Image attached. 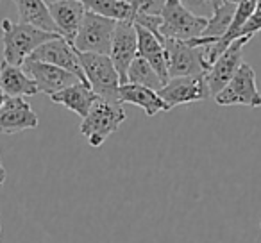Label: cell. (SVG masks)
Returning a JSON list of instances; mask_svg holds the SVG:
<instances>
[{
	"label": "cell",
	"instance_id": "obj_1",
	"mask_svg": "<svg viewBox=\"0 0 261 243\" xmlns=\"http://www.w3.org/2000/svg\"><path fill=\"white\" fill-rule=\"evenodd\" d=\"M0 31H2V45H4V61L9 65L22 66L23 61L40 47L41 43L54 38L61 36L59 33H48V31L38 29L29 23H15L9 18H4L0 22Z\"/></svg>",
	"mask_w": 261,
	"mask_h": 243
},
{
	"label": "cell",
	"instance_id": "obj_2",
	"mask_svg": "<svg viewBox=\"0 0 261 243\" xmlns=\"http://www.w3.org/2000/svg\"><path fill=\"white\" fill-rule=\"evenodd\" d=\"M81 68L86 77V83L100 98L113 104H118V88L120 77L108 54H97V52H79L75 50ZM122 104V102H120Z\"/></svg>",
	"mask_w": 261,
	"mask_h": 243
},
{
	"label": "cell",
	"instance_id": "obj_3",
	"mask_svg": "<svg viewBox=\"0 0 261 243\" xmlns=\"http://www.w3.org/2000/svg\"><path fill=\"white\" fill-rule=\"evenodd\" d=\"M127 115L122 104H113L104 98H98L91 105L90 113L83 118L81 124V134L88 140V145L97 149L100 147L113 132L118 131L120 125L125 122Z\"/></svg>",
	"mask_w": 261,
	"mask_h": 243
},
{
	"label": "cell",
	"instance_id": "obj_4",
	"mask_svg": "<svg viewBox=\"0 0 261 243\" xmlns=\"http://www.w3.org/2000/svg\"><path fill=\"white\" fill-rule=\"evenodd\" d=\"M165 54H167V68L170 77L181 75H206L210 65L204 59L202 47H197L190 40H174L165 38Z\"/></svg>",
	"mask_w": 261,
	"mask_h": 243
},
{
	"label": "cell",
	"instance_id": "obj_5",
	"mask_svg": "<svg viewBox=\"0 0 261 243\" xmlns=\"http://www.w3.org/2000/svg\"><path fill=\"white\" fill-rule=\"evenodd\" d=\"M160 16V34L163 38L193 40V38H199L204 27L207 25V18L193 15L179 0H167Z\"/></svg>",
	"mask_w": 261,
	"mask_h": 243
},
{
	"label": "cell",
	"instance_id": "obj_6",
	"mask_svg": "<svg viewBox=\"0 0 261 243\" xmlns=\"http://www.w3.org/2000/svg\"><path fill=\"white\" fill-rule=\"evenodd\" d=\"M115 27L116 20L86 11L75 40L72 41V47L79 52H97V54L109 56Z\"/></svg>",
	"mask_w": 261,
	"mask_h": 243
},
{
	"label": "cell",
	"instance_id": "obj_7",
	"mask_svg": "<svg viewBox=\"0 0 261 243\" xmlns=\"http://www.w3.org/2000/svg\"><path fill=\"white\" fill-rule=\"evenodd\" d=\"M218 105H247L261 107V93L257 90L256 72L249 63H242L232 79L215 95Z\"/></svg>",
	"mask_w": 261,
	"mask_h": 243
},
{
	"label": "cell",
	"instance_id": "obj_8",
	"mask_svg": "<svg viewBox=\"0 0 261 243\" xmlns=\"http://www.w3.org/2000/svg\"><path fill=\"white\" fill-rule=\"evenodd\" d=\"M160 97L168 104V107L175 105L193 104V102L206 100L211 97L210 86L206 83V77L202 75H181V77H170L165 83L161 90H158Z\"/></svg>",
	"mask_w": 261,
	"mask_h": 243
},
{
	"label": "cell",
	"instance_id": "obj_9",
	"mask_svg": "<svg viewBox=\"0 0 261 243\" xmlns=\"http://www.w3.org/2000/svg\"><path fill=\"white\" fill-rule=\"evenodd\" d=\"M136 54H138V34H136L135 22L120 20L116 22L111 40V50H109V58L118 72L120 84L127 83V70H129L133 59L136 58Z\"/></svg>",
	"mask_w": 261,
	"mask_h": 243
},
{
	"label": "cell",
	"instance_id": "obj_10",
	"mask_svg": "<svg viewBox=\"0 0 261 243\" xmlns=\"http://www.w3.org/2000/svg\"><path fill=\"white\" fill-rule=\"evenodd\" d=\"M250 41V38H238L234 40L220 56L217 58V61L211 65V68L206 72V83L210 86L211 97L218 93L229 80L232 79L238 68L243 63V47Z\"/></svg>",
	"mask_w": 261,
	"mask_h": 243
},
{
	"label": "cell",
	"instance_id": "obj_11",
	"mask_svg": "<svg viewBox=\"0 0 261 243\" xmlns=\"http://www.w3.org/2000/svg\"><path fill=\"white\" fill-rule=\"evenodd\" d=\"M22 68L36 80L40 93H45V95H48V97H50L52 93H56V91L70 86V84L83 83L75 73L68 72V70L61 68V66L50 65V63L36 61V59L27 58L25 61H23Z\"/></svg>",
	"mask_w": 261,
	"mask_h": 243
},
{
	"label": "cell",
	"instance_id": "obj_12",
	"mask_svg": "<svg viewBox=\"0 0 261 243\" xmlns=\"http://www.w3.org/2000/svg\"><path fill=\"white\" fill-rule=\"evenodd\" d=\"M29 59H36V61H43V63H50V65H56V66H61V68L75 73L83 83H86V77H84L81 63H79V59H77L75 48H73L72 43L66 41L63 36H58V38H54V40H48V41H45V43H41L40 47L29 56Z\"/></svg>",
	"mask_w": 261,
	"mask_h": 243
},
{
	"label": "cell",
	"instance_id": "obj_13",
	"mask_svg": "<svg viewBox=\"0 0 261 243\" xmlns=\"http://www.w3.org/2000/svg\"><path fill=\"white\" fill-rule=\"evenodd\" d=\"M40 120L33 111L25 97H8L0 107V132L2 134H16V132L36 129Z\"/></svg>",
	"mask_w": 261,
	"mask_h": 243
},
{
	"label": "cell",
	"instance_id": "obj_14",
	"mask_svg": "<svg viewBox=\"0 0 261 243\" xmlns=\"http://www.w3.org/2000/svg\"><path fill=\"white\" fill-rule=\"evenodd\" d=\"M48 11L58 27V33L72 43L77 36L81 22L86 15L84 4L81 0H56L48 4Z\"/></svg>",
	"mask_w": 261,
	"mask_h": 243
},
{
	"label": "cell",
	"instance_id": "obj_15",
	"mask_svg": "<svg viewBox=\"0 0 261 243\" xmlns=\"http://www.w3.org/2000/svg\"><path fill=\"white\" fill-rule=\"evenodd\" d=\"M118 98L120 102H127L136 107L143 109L147 116H156L158 113L170 111L168 104L160 97L156 90L147 86H140V84L125 83L120 84L118 88Z\"/></svg>",
	"mask_w": 261,
	"mask_h": 243
},
{
	"label": "cell",
	"instance_id": "obj_16",
	"mask_svg": "<svg viewBox=\"0 0 261 243\" xmlns=\"http://www.w3.org/2000/svg\"><path fill=\"white\" fill-rule=\"evenodd\" d=\"M98 98L100 97H98L90 88V84H86V83L70 84V86L63 88V90L50 95V100L54 102V104L65 105L66 109H70V111H73L75 115H79L81 118H84V116L90 113L91 105H93Z\"/></svg>",
	"mask_w": 261,
	"mask_h": 243
},
{
	"label": "cell",
	"instance_id": "obj_17",
	"mask_svg": "<svg viewBox=\"0 0 261 243\" xmlns=\"http://www.w3.org/2000/svg\"><path fill=\"white\" fill-rule=\"evenodd\" d=\"M136 34H138V56H142L143 59L150 63L154 66L158 73L161 75V79L167 83L170 79L167 68V54H165V38H158L154 33H150L149 29L142 27L140 23H135Z\"/></svg>",
	"mask_w": 261,
	"mask_h": 243
},
{
	"label": "cell",
	"instance_id": "obj_18",
	"mask_svg": "<svg viewBox=\"0 0 261 243\" xmlns=\"http://www.w3.org/2000/svg\"><path fill=\"white\" fill-rule=\"evenodd\" d=\"M0 86L4 88L8 97H34L40 93L38 84L22 66L0 63Z\"/></svg>",
	"mask_w": 261,
	"mask_h": 243
},
{
	"label": "cell",
	"instance_id": "obj_19",
	"mask_svg": "<svg viewBox=\"0 0 261 243\" xmlns=\"http://www.w3.org/2000/svg\"><path fill=\"white\" fill-rule=\"evenodd\" d=\"M236 4L234 2H222L220 8L207 18V25L204 27L202 34L199 38L190 40L197 47H204V45H211L218 41L225 33H227L229 25H231L232 15H234Z\"/></svg>",
	"mask_w": 261,
	"mask_h": 243
},
{
	"label": "cell",
	"instance_id": "obj_20",
	"mask_svg": "<svg viewBox=\"0 0 261 243\" xmlns=\"http://www.w3.org/2000/svg\"><path fill=\"white\" fill-rule=\"evenodd\" d=\"M13 4L16 6V13L22 23H29L48 33H58L45 0H13Z\"/></svg>",
	"mask_w": 261,
	"mask_h": 243
},
{
	"label": "cell",
	"instance_id": "obj_21",
	"mask_svg": "<svg viewBox=\"0 0 261 243\" xmlns=\"http://www.w3.org/2000/svg\"><path fill=\"white\" fill-rule=\"evenodd\" d=\"M86 8V11L97 13L106 18H113L116 22L120 20H133L135 22L136 11L133 9L130 2L125 0H81Z\"/></svg>",
	"mask_w": 261,
	"mask_h": 243
},
{
	"label": "cell",
	"instance_id": "obj_22",
	"mask_svg": "<svg viewBox=\"0 0 261 243\" xmlns=\"http://www.w3.org/2000/svg\"><path fill=\"white\" fill-rule=\"evenodd\" d=\"M127 83L152 88V90H156V91L165 86V80L161 79L160 73L154 70V66L138 54H136V58L133 59L129 70H127Z\"/></svg>",
	"mask_w": 261,
	"mask_h": 243
},
{
	"label": "cell",
	"instance_id": "obj_23",
	"mask_svg": "<svg viewBox=\"0 0 261 243\" xmlns=\"http://www.w3.org/2000/svg\"><path fill=\"white\" fill-rule=\"evenodd\" d=\"M179 2L193 15L202 16V18H210L222 4V0H179Z\"/></svg>",
	"mask_w": 261,
	"mask_h": 243
},
{
	"label": "cell",
	"instance_id": "obj_24",
	"mask_svg": "<svg viewBox=\"0 0 261 243\" xmlns=\"http://www.w3.org/2000/svg\"><path fill=\"white\" fill-rule=\"evenodd\" d=\"M261 31V8H256V11L250 15V18L245 22L242 33H240V38H252L256 33Z\"/></svg>",
	"mask_w": 261,
	"mask_h": 243
},
{
	"label": "cell",
	"instance_id": "obj_25",
	"mask_svg": "<svg viewBox=\"0 0 261 243\" xmlns=\"http://www.w3.org/2000/svg\"><path fill=\"white\" fill-rule=\"evenodd\" d=\"M167 0H143L142 6L138 8V13H143V15H154L160 16L161 11H163Z\"/></svg>",
	"mask_w": 261,
	"mask_h": 243
},
{
	"label": "cell",
	"instance_id": "obj_26",
	"mask_svg": "<svg viewBox=\"0 0 261 243\" xmlns=\"http://www.w3.org/2000/svg\"><path fill=\"white\" fill-rule=\"evenodd\" d=\"M6 179H8V172H6L4 165L0 163V186L4 184V182H6Z\"/></svg>",
	"mask_w": 261,
	"mask_h": 243
},
{
	"label": "cell",
	"instance_id": "obj_27",
	"mask_svg": "<svg viewBox=\"0 0 261 243\" xmlns=\"http://www.w3.org/2000/svg\"><path fill=\"white\" fill-rule=\"evenodd\" d=\"M6 100H8V93L4 91V88L0 86V107L4 105V102H6Z\"/></svg>",
	"mask_w": 261,
	"mask_h": 243
},
{
	"label": "cell",
	"instance_id": "obj_28",
	"mask_svg": "<svg viewBox=\"0 0 261 243\" xmlns=\"http://www.w3.org/2000/svg\"><path fill=\"white\" fill-rule=\"evenodd\" d=\"M222 2H234V4H238L240 0H222Z\"/></svg>",
	"mask_w": 261,
	"mask_h": 243
},
{
	"label": "cell",
	"instance_id": "obj_29",
	"mask_svg": "<svg viewBox=\"0 0 261 243\" xmlns=\"http://www.w3.org/2000/svg\"><path fill=\"white\" fill-rule=\"evenodd\" d=\"M257 8H261V0H257Z\"/></svg>",
	"mask_w": 261,
	"mask_h": 243
},
{
	"label": "cell",
	"instance_id": "obj_30",
	"mask_svg": "<svg viewBox=\"0 0 261 243\" xmlns=\"http://www.w3.org/2000/svg\"><path fill=\"white\" fill-rule=\"evenodd\" d=\"M0 232H2V224H0Z\"/></svg>",
	"mask_w": 261,
	"mask_h": 243
},
{
	"label": "cell",
	"instance_id": "obj_31",
	"mask_svg": "<svg viewBox=\"0 0 261 243\" xmlns=\"http://www.w3.org/2000/svg\"><path fill=\"white\" fill-rule=\"evenodd\" d=\"M125 2H130V0H125Z\"/></svg>",
	"mask_w": 261,
	"mask_h": 243
},
{
	"label": "cell",
	"instance_id": "obj_32",
	"mask_svg": "<svg viewBox=\"0 0 261 243\" xmlns=\"http://www.w3.org/2000/svg\"><path fill=\"white\" fill-rule=\"evenodd\" d=\"M259 229H261V225H259Z\"/></svg>",
	"mask_w": 261,
	"mask_h": 243
}]
</instances>
